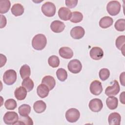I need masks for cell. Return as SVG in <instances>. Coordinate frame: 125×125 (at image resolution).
Returning <instances> with one entry per match:
<instances>
[{"label":"cell","instance_id":"cell-19","mask_svg":"<svg viewBox=\"0 0 125 125\" xmlns=\"http://www.w3.org/2000/svg\"><path fill=\"white\" fill-rule=\"evenodd\" d=\"M14 95L18 100H23L26 98L27 95V90L24 87L20 86L15 89L14 91Z\"/></svg>","mask_w":125,"mask_h":125},{"label":"cell","instance_id":"cell-28","mask_svg":"<svg viewBox=\"0 0 125 125\" xmlns=\"http://www.w3.org/2000/svg\"><path fill=\"white\" fill-rule=\"evenodd\" d=\"M30 111L31 107L27 104H22L18 108V112L21 116H28Z\"/></svg>","mask_w":125,"mask_h":125},{"label":"cell","instance_id":"cell-36","mask_svg":"<svg viewBox=\"0 0 125 125\" xmlns=\"http://www.w3.org/2000/svg\"><path fill=\"white\" fill-rule=\"evenodd\" d=\"M65 5L70 8H73L76 7L78 3L77 0H66L65 1Z\"/></svg>","mask_w":125,"mask_h":125},{"label":"cell","instance_id":"cell-40","mask_svg":"<svg viewBox=\"0 0 125 125\" xmlns=\"http://www.w3.org/2000/svg\"><path fill=\"white\" fill-rule=\"evenodd\" d=\"M125 92L124 91L122 92L120 95V101L121 103H122L123 104H125Z\"/></svg>","mask_w":125,"mask_h":125},{"label":"cell","instance_id":"cell-5","mask_svg":"<svg viewBox=\"0 0 125 125\" xmlns=\"http://www.w3.org/2000/svg\"><path fill=\"white\" fill-rule=\"evenodd\" d=\"M80 117V112L76 108H71L68 109L65 113V118L70 123L77 122Z\"/></svg>","mask_w":125,"mask_h":125},{"label":"cell","instance_id":"cell-23","mask_svg":"<svg viewBox=\"0 0 125 125\" xmlns=\"http://www.w3.org/2000/svg\"><path fill=\"white\" fill-rule=\"evenodd\" d=\"M106 104L109 109H115L118 104V99L114 96H109L106 100Z\"/></svg>","mask_w":125,"mask_h":125},{"label":"cell","instance_id":"cell-35","mask_svg":"<svg viewBox=\"0 0 125 125\" xmlns=\"http://www.w3.org/2000/svg\"><path fill=\"white\" fill-rule=\"evenodd\" d=\"M100 79L103 81L106 80L110 76L109 70L107 68H102L99 73Z\"/></svg>","mask_w":125,"mask_h":125},{"label":"cell","instance_id":"cell-24","mask_svg":"<svg viewBox=\"0 0 125 125\" xmlns=\"http://www.w3.org/2000/svg\"><path fill=\"white\" fill-rule=\"evenodd\" d=\"M20 74L21 78L22 79L29 77L31 74V69L30 66L27 64L23 65L20 68Z\"/></svg>","mask_w":125,"mask_h":125},{"label":"cell","instance_id":"cell-32","mask_svg":"<svg viewBox=\"0 0 125 125\" xmlns=\"http://www.w3.org/2000/svg\"><path fill=\"white\" fill-rule=\"evenodd\" d=\"M48 63L52 67L56 68L59 66L60 64V59L58 56L52 55L49 57L48 59Z\"/></svg>","mask_w":125,"mask_h":125},{"label":"cell","instance_id":"cell-18","mask_svg":"<svg viewBox=\"0 0 125 125\" xmlns=\"http://www.w3.org/2000/svg\"><path fill=\"white\" fill-rule=\"evenodd\" d=\"M49 89L44 84L42 83L38 85L37 88V93L38 95L41 98L46 97L49 94Z\"/></svg>","mask_w":125,"mask_h":125},{"label":"cell","instance_id":"cell-6","mask_svg":"<svg viewBox=\"0 0 125 125\" xmlns=\"http://www.w3.org/2000/svg\"><path fill=\"white\" fill-rule=\"evenodd\" d=\"M19 116L15 111H8L3 116V121L7 125L16 124L19 120Z\"/></svg>","mask_w":125,"mask_h":125},{"label":"cell","instance_id":"cell-9","mask_svg":"<svg viewBox=\"0 0 125 125\" xmlns=\"http://www.w3.org/2000/svg\"><path fill=\"white\" fill-rule=\"evenodd\" d=\"M89 108L90 109L95 112H98L100 111L103 107V104L101 100L95 98L92 99L88 104Z\"/></svg>","mask_w":125,"mask_h":125},{"label":"cell","instance_id":"cell-39","mask_svg":"<svg viewBox=\"0 0 125 125\" xmlns=\"http://www.w3.org/2000/svg\"><path fill=\"white\" fill-rule=\"evenodd\" d=\"M125 73L124 72H122L120 76V81L121 84L123 86H125Z\"/></svg>","mask_w":125,"mask_h":125},{"label":"cell","instance_id":"cell-31","mask_svg":"<svg viewBox=\"0 0 125 125\" xmlns=\"http://www.w3.org/2000/svg\"><path fill=\"white\" fill-rule=\"evenodd\" d=\"M56 75L58 79L61 82H64L67 78V73L66 71L62 68H60L57 70Z\"/></svg>","mask_w":125,"mask_h":125},{"label":"cell","instance_id":"cell-26","mask_svg":"<svg viewBox=\"0 0 125 125\" xmlns=\"http://www.w3.org/2000/svg\"><path fill=\"white\" fill-rule=\"evenodd\" d=\"M11 6L10 1L8 0H1L0 1V13L5 14L10 9Z\"/></svg>","mask_w":125,"mask_h":125},{"label":"cell","instance_id":"cell-22","mask_svg":"<svg viewBox=\"0 0 125 125\" xmlns=\"http://www.w3.org/2000/svg\"><path fill=\"white\" fill-rule=\"evenodd\" d=\"M24 11L23 6L20 3L14 4L11 9V13L16 17L21 16L24 13Z\"/></svg>","mask_w":125,"mask_h":125},{"label":"cell","instance_id":"cell-4","mask_svg":"<svg viewBox=\"0 0 125 125\" xmlns=\"http://www.w3.org/2000/svg\"><path fill=\"white\" fill-rule=\"evenodd\" d=\"M121 5L120 2L117 0L109 1L106 6L107 12L111 16H116L120 12Z\"/></svg>","mask_w":125,"mask_h":125},{"label":"cell","instance_id":"cell-20","mask_svg":"<svg viewBox=\"0 0 125 125\" xmlns=\"http://www.w3.org/2000/svg\"><path fill=\"white\" fill-rule=\"evenodd\" d=\"M46 108V104L42 100H39L35 102L33 104L34 111L38 113H41L44 112Z\"/></svg>","mask_w":125,"mask_h":125},{"label":"cell","instance_id":"cell-15","mask_svg":"<svg viewBox=\"0 0 125 125\" xmlns=\"http://www.w3.org/2000/svg\"><path fill=\"white\" fill-rule=\"evenodd\" d=\"M121 121V115L117 112H112L110 113L108 118V124L110 125H120Z\"/></svg>","mask_w":125,"mask_h":125},{"label":"cell","instance_id":"cell-37","mask_svg":"<svg viewBox=\"0 0 125 125\" xmlns=\"http://www.w3.org/2000/svg\"><path fill=\"white\" fill-rule=\"evenodd\" d=\"M0 28L4 27L6 24V19L5 17L2 15H0Z\"/></svg>","mask_w":125,"mask_h":125},{"label":"cell","instance_id":"cell-1","mask_svg":"<svg viewBox=\"0 0 125 125\" xmlns=\"http://www.w3.org/2000/svg\"><path fill=\"white\" fill-rule=\"evenodd\" d=\"M47 39L45 36L42 34H38L35 35L32 40V46L37 50H42L46 46Z\"/></svg>","mask_w":125,"mask_h":125},{"label":"cell","instance_id":"cell-12","mask_svg":"<svg viewBox=\"0 0 125 125\" xmlns=\"http://www.w3.org/2000/svg\"><path fill=\"white\" fill-rule=\"evenodd\" d=\"M90 57L95 60H101L104 56V51L102 48L99 47H92L89 52Z\"/></svg>","mask_w":125,"mask_h":125},{"label":"cell","instance_id":"cell-13","mask_svg":"<svg viewBox=\"0 0 125 125\" xmlns=\"http://www.w3.org/2000/svg\"><path fill=\"white\" fill-rule=\"evenodd\" d=\"M72 13L70 10L65 7H61L58 11V15L59 18L63 21H66L70 20L71 17Z\"/></svg>","mask_w":125,"mask_h":125},{"label":"cell","instance_id":"cell-16","mask_svg":"<svg viewBox=\"0 0 125 125\" xmlns=\"http://www.w3.org/2000/svg\"><path fill=\"white\" fill-rule=\"evenodd\" d=\"M59 53L61 57L66 59H71L73 56L72 50L68 47H62L60 48Z\"/></svg>","mask_w":125,"mask_h":125},{"label":"cell","instance_id":"cell-7","mask_svg":"<svg viewBox=\"0 0 125 125\" xmlns=\"http://www.w3.org/2000/svg\"><path fill=\"white\" fill-rule=\"evenodd\" d=\"M67 67L68 70L74 74L79 73L82 68V64L81 62L77 59L71 60L68 63Z\"/></svg>","mask_w":125,"mask_h":125},{"label":"cell","instance_id":"cell-25","mask_svg":"<svg viewBox=\"0 0 125 125\" xmlns=\"http://www.w3.org/2000/svg\"><path fill=\"white\" fill-rule=\"evenodd\" d=\"M115 44L116 47L122 51L123 54L124 55V51L125 50V36L124 35L119 36L116 40Z\"/></svg>","mask_w":125,"mask_h":125},{"label":"cell","instance_id":"cell-2","mask_svg":"<svg viewBox=\"0 0 125 125\" xmlns=\"http://www.w3.org/2000/svg\"><path fill=\"white\" fill-rule=\"evenodd\" d=\"M41 9L42 13L45 16L52 17L55 14L56 8L53 3L50 1H47L42 4Z\"/></svg>","mask_w":125,"mask_h":125},{"label":"cell","instance_id":"cell-10","mask_svg":"<svg viewBox=\"0 0 125 125\" xmlns=\"http://www.w3.org/2000/svg\"><path fill=\"white\" fill-rule=\"evenodd\" d=\"M89 89L91 93L94 95H99L103 91V87L101 83L98 80H94L91 82Z\"/></svg>","mask_w":125,"mask_h":125},{"label":"cell","instance_id":"cell-11","mask_svg":"<svg viewBox=\"0 0 125 125\" xmlns=\"http://www.w3.org/2000/svg\"><path fill=\"white\" fill-rule=\"evenodd\" d=\"M70 35L74 39H82L84 35L85 31L83 27L80 26H75L70 31Z\"/></svg>","mask_w":125,"mask_h":125},{"label":"cell","instance_id":"cell-38","mask_svg":"<svg viewBox=\"0 0 125 125\" xmlns=\"http://www.w3.org/2000/svg\"><path fill=\"white\" fill-rule=\"evenodd\" d=\"M0 67H1L5 65L7 61V59L5 56L3 55L2 54H0Z\"/></svg>","mask_w":125,"mask_h":125},{"label":"cell","instance_id":"cell-14","mask_svg":"<svg viewBox=\"0 0 125 125\" xmlns=\"http://www.w3.org/2000/svg\"><path fill=\"white\" fill-rule=\"evenodd\" d=\"M50 28L51 30L55 33H61L65 28L64 23L58 20H56L52 21L50 24Z\"/></svg>","mask_w":125,"mask_h":125},{"label":"cell","instance_id":"cell-27","mask_svg":"<svg viewBox=\"0 0 125 125\" xmlns=\"http://www.w3.org/2000/svg\"><path fill=\"white\" fill-rule=\"evenodd\" d=\"M21 85L26 89L27 92L31 91L33 89L34 86L33 80L29 77L23 79V81L22 82Z\"/></svg>","mask_w":125,"mask_h":125},{"label":"cell","instance_id":"cell-3","mask_svg":"<svg viewBox=\"0 0 125 125\" xmlns=\"http://www.w3.org/2000/svg\"><path fill=\"white\" fill-rule=\"evenodd\" d=\"M17 80V73L13 69L6 70L3 75V82L7 85H10L14 84Z\"/></svg>","mask_w":125,"mask_h":125},{"label":"cell","instance_id":"cell-33","mask_svg":"<svg viewBox=\"0 0 125 125\" xmlns=\"http://www.w3.org/2000/svg\"><path fill=\"white\" fill-rule=\"evenodd\" d=\"M4 106L8 110H14L17 106L16 101L13 99H9L5 102Z\"/></svg>","mask_w":125,"mask_h":125},{"label":"cell","instance_id":"cell-21","mask_svg":"<svg viewBox=\"0 0 125 125\" xmlns=\"http://www.w3.org/2000/svg\"><path fill=\"white\" fill-rule=\"evenodd\" d=\"M113 23V19L108 16L103 17L99 21V25L102 28H107L111 26Z\"/></svg>","mask_w":125,"mask_h":125},{"label":"cell","instance_id":"cell-29","mask_svg":"<svg viewBox=\"0 0 125 125\" xmlns=\"http://www.w3.org/2000/svg\"><path fill=\"white\" fill-rule=\"evenodd\" d=\"M17 125H33V122L32 119L28 116H21L19 118L18 122Z\"/></svg>","mask_w":125,"mask_h":125},{"label":"cell","instance_id":"cell-8","mask_svg":"<svg viewBox=\"0 0 125 125\" xmlns=\"http://www.w3.org/2000/svg\"><path fill=\"white\" fill-rule=\"evenodd\" d=\"M113 82V84L107 87L105 90V94L108 96H115L117 95L120 91V85L117 81L115 80Z\"/></svg>","mask_w":125,"mask_h":125},{"label":"cell","instance_id":"cell-17","mask_svg":"<svg viewBox=\"0 0 125 125\" xmlns=\"http://www.w3.org/2000/svg\"><path fill=\"white\" fill-rule=\"evenodd\" d=\"M42 83L46 85L49 90H51L54 88L56 85V82L55 79L52 76L47 75L44 76L42 78Z\"/></svg>","mask_w":125,"mask_h":125},{"label":"cell","instance_id":"cell-30","mask_svg":"<svg viewBox=\"0 0 125 125\" xmlns=\"http://www.w3.org/2000/svg\"><path fill=\"white\" fill-rule=\"evenodd\" d=\"M83 19V14L78 11H74L72 13L71 17L70 19L71 22L73 23H78L81 22Z\"/></svg>","mask_w":125,"mask_h":125},{"label":"cell","instance_id":"cell-34","mask_svg":"<svg viewBox=\"0 0 125 125\" xmlns=\"http://www.w3.org/2000/svg\"><path fill=\"white\" fill-rule=\"evenodd\" d=\"M114 27L118 31H124L125 30V20L124 19H120L118 20L115 22Z\"/></svg>","mask_w":125,"mask_h":125}]
</instances>
